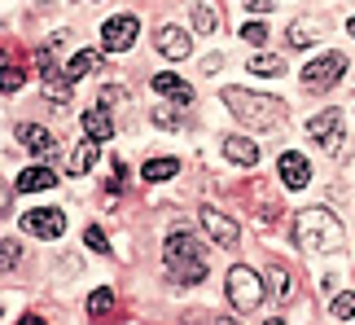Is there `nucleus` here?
<instances>
[{"instance_id": "obj_1", "label": "nucleus", "mask_w": 355, "mask_h": 325, "mask_svg": "<svg viewBox=\"0 0 355 325\" xmlns=\"http://www.w3.org/2000/svg\"><path fill=\"white\" fill-rule=\"evenodd\" d=\"M294 238H298V247L311 251V255H334V251H343V224H338V215H329L324 207H311V211H298V220H294Z\"/></svg>"}, {"instance_id": "obj_2", "label": "nucleus", "mask_w": 355, "mask_h": 325, "mask_svg": "<svg viewBox=\"0 0 355 325\" xmlns=\"http://www.w3.org/2000/svg\"><path fill=\"white\" fill-rule=\"evenodd\" d=\"M224 106L241 119L245 128H259V132L277 128L285 119V106L277 97H259V92H245V88H224Z\"/></svg>"}, {"instance_id": "obj_3", "label": "nucleus", "mask_w": 355, "mask_h": 325, "mask_svg": "<svg viewBox=\"0 0 355 325\" xmlns=\"http://www.w3.org/2000/svg\"><path fill=\"white\" fill-rule=\"evenodd\" d=\"M167 273L175 277V286H198L202 277H207V260H202V247L193 233H171L167 238Z\"/></svg>"}, {"instance_id": "obj_4", "label": "nucleus", "mask_w": 355, "mask_h": 325, "mask_svg": "<svg viewBox=\"0 0 355 325\" xmlns=\"http://www.w3.org/2000/svg\"><path fill=\"white\" fill-rule=\"evenodd\" d=\"M224 290H228V303L237 308V312H259V303H263V277L254 273V268H228V281H224Z\"/></svg>"}, {"instance_id": "obj_5", "label": "nucleus", "mask_w": 355, "mask_h": 325, "mask_svg": "<svg viewBox=\"0 0 355 325\" xmlns=\"http://www.w3.org/2000/svg\"><path fill=\"white\" fill-rule=\"evenodd\" d=\"M343 71H347V58H343V53H324V58H316V62L303 66V88L307 92H329L338 79H343Z\"/></svg>"}, {"instance_id": "obj_6", "label": "nucleus", "mask_w": 355, "mask_h": 325, "mask_svg": "<svg viewBox=\"0 0 355 325\" xmlns=\"http://www.w3.org/2000/svg\"><path fill=\"white\" fill-rule=\"evenodd\" d=\"M136 31H141L136 13H114V18L101 26V49L105 53H128L136 44Z\"/></svg>"}, {"instance_id": "obj_7", "label": "nucleus", "mask_w": 355, "mask_h": 325, "mask_svg": "<svg viewBox=\"0 0 355 325\" xmlns=\"http://www.w3.org/2000/svg\"><path fill=\"white\" fill-rule=\"evenodd\" d=\"M198 215H202V228H207V233L215 238V247H224V251H233V247H237L241 228H237L233 215H224L220 207H202Z\"/></svg>"}, {"instance_id": "obj_8", "label": "nucleus", "mask_w": 355, "mask_h": 325, "mask_svg": "<svg viewBox=\"0 0 355 325\" xmlns=\"http://www.w3.org/2000/svg\"><path fill=\"white\" fill-rule=\"evenodd\" d=\"M307 137L320 141L329 154H338V145H343V115H338V110H320L316 119H307Z\"/></svg>"}, {"instance_id": "obj_9", "label": "nucleus", "mask_w": 355, "mask_h": 325, "mask_svg": "<svg viewBox=\"0 0 355 325\" xmlns=\"http://www.w3.org/2000/svg\"><path fill=\"white\" fill-rule=\"evenodd\" d=\"M22 228L35 233V238H62L66 233V215L58 207H35V211L22 215Z\"/></svg>"}, {"instance_id": "obj_10", "label": "nucleus", "mask_w": 355, "mask_h": 325, "mask_svg": "<svg viewBox=\"0 0 355 325\" xmlns=\"http://www.w3.org/2000/svg\"><path fill=\"white\" fill-rule=\"evenodd\" d=\"M277 176H281L285 189H303V185H311V162L298 154V150H290V154H281Z\"/></svg>"}, {"instance_id": "obj_11", "label": "nucleus", "mask_w": 355, "mask_h": 325, "mask_svg": "<svg viewBox=\"0 0 355 325\" xmlns=\"http://www.w3.org/2000/svg\"><path fill=\"white\" fill-rule=\"evenodd\" d=\"M154 40H158V53L171 58V62H184L189 53H193V44H189V35L180 31V26H158Z\"/></svg>"}, {"instance_id": "obj_12", "label": "nucleus", "mask_w": 355, "mask_h": 325, "mask_svg": "<svg viewBox=\"0 0 355 325\" xmlns=\"http://www.w3.org/2000/svg\"><path fill=\"white\" fill-rule=\"evenodd\" d=\"M149 84H154L158 97H171L175 106H193V88H189L180 75H154Z\"/></svg>"}, {"instance_id": "obj_13", "label": "nucleus", "mask_w": 355, "mask_h": 325, "mask_svg": "<svg viewBox=\"0 0 355 325\" xmlns=\"http://www.w3.org/2000/svg\"><path fill=\"white\" fill-rule=\"evenodd\" d=\"M18 141L31 150L35 158H49L53 150H58V141H53V132H44V128H35V124H22L18 128Z\"/></svg>"}, {"instance_id": "obj_14", "label": "nucleus", "mask_w": 355, "mask_h": 325, "mask_svg": "<svg viewBox=\"0 0 355 325\" xmlns=\"http://www.w3.org/2000/svg\"><path fill=\"white\" fill-rule=\"evenodd\" d=\"M224 154H228V162H237V167H254V162H259V145L250 137H228Z\"/></svg>"}, {"instance_id": "obj_15", "label": "nucleus", "mask_w": 355, "mask_h": 325, "mask_svg": "<svg viewBox=\"0 0 355 325\" xmlns=\"http://www.w3.org/2000/svg\"><path fill=\"white\" fill-rule=\"evenodd\" d=\"M22 189V194H40V189H53L58 185V172H49V167H26V172H18V181H13Z\"/></svg>"}, {"instance_id": "obj_16", "label": "nucleus", "mask_w": 355, "mask_h": 325, "mask_svg": "<svg viewBox=\"0 0 355 325\" xmlns=\"http://www.w3.org/2000/svg\"><path fill=\"white\" fill-rule=\"evenodd\" d=\"M84 132L92 141H110L114 137V119L105 115V106H92V110L84 115Z\"/></svg>"}, {"instance_id": "obj_17", "label": "nucleus", "mask_w": 355, "mask_h": 325, "mask_svg": "<svg viewBox=\"0 0 355 325\" xmlns=\"http://www.w3.org/2000/svg\"><path fill=\"white\" fill-rule=\"evenodd\" d=\"M97 145H101V141H92V137H88V145H75V154H71V162H66V172H71V176H88L92 167H97V154H101Z\"/></svg>"}, {"instance_id": "obj_18", "label": "nucleus", "mask_w": 355, "mask_h": 325, "mask_svg": "<svg viewBox=\"0 0 355 325\" xmlns=\"http://www.w3.org/2000/svg\"><path fill=\"white\" fill-rule=\"evenodd\" d=\"M268 281H272V294H277V303H294V277L285 264H268Z\"/></svg>"}, {"instance_id": "obj_19", "label": "nucleus", "mask_w": 355, "mask_h": 325, "mask_svg": "<svg viewBox=\"0 0 355 325\" xmlns=\"http://www.w3.org/2000/svg\"><path fill=\"white\" fill-rule=\"evenodd\" d=\"M189 18H193V26H198V35H211L215 26H220V13H215L207 0H198V5H189Z\"/></svg>"}, {"instance_id": "obj_20", "label": "nucleus", "mask_w": 355, "mask_h": 325, "mask_svg": "<svg viewBox=\"0 0 355 325\" xmlns=\"http://www.w3.org/2000/svg\"><path fill=\"white\" fill-rule=\"evenodd\" d=\"M316 35H320V22H316V18L290 26V44H294V49H311V44H316Z\"/></svg>"}, {"instance_id": "obj_21", "label": "nucleus", "mask_w": 355, "mask_h": 325, "mask_svg": "<svg viewBox=\"0 0 355 325\" xmlns=\"http://www.w3.org/2000/svg\"><path fill=\"white\" fill-rule=\"evenodd\" d=\"M92 71H101V53H97V49H84V53L71 62V71H66V75H71V79H84V75H92Z\"/></svg>"}, {"instance_id": "obj_22", "label": "nucleus", "mask_w": 355, "mask_h": 325, "mask_svg": "<svg viewBox=\"0 0 355 325\" xmlns=\"http://www.w3.org/2000/svg\"><path fill=\"white\" fill-rule=\"evenodd\" d=\"M175 172H180V162H175V158H149L145 162V181H154V185L158 181H171Z\"/></svg>"}, {"instance_id": "obj_23", "label": "nucleus", "mask_w": 355, "mask_h": 325, "mask_svg": "<svg viewBox=\"0 0 355 325\" xmlns=\"http://www.w3.org/2000/svg\"><path fill=\"white\" fill-rule=\"evenodd\" d=\"M88 312H92V317H110V312H114V290H110V286L92 290V294H88Z\"/></svg>"}, {"instance_id": "obj_24", "label": "nucleus", "mask_w": 355, "mask_h": 325, "mask_svg": "<svg viewBox=\"0 0 355 325\" xmlns=\"http://www.w3.org/2000/svg\"><path fill=\"white\" fill-rule=\"evenodd\" d=\"M250 71L254 75H281L285 62L277 58V53H254V58H250Z\"/></svg>"}, {"instance_id": "obj_25", "label": "nucleus", "mask_w": 355, "mask_h": 325, "mask_svg": "<svg viewBox=\"0 0 355 325\" xmlns=\"http://www.w3.org/2000/svg\"><path fill=\"white\" fill-rule=\"evenodd\" d=\"M84 247H88V251H97V255H110V242H105V233H101L97 224H88V228H84Z\"/></svg>"}, {"instance_id": "obj_26", "label": "nucleus", "mask_w": 355, "mask_h": 325, "mask_svg": "<svg viewBox=\"0 0 355 325\" xmlns=\"http://www.w3.org/2000/svg\"><path fill=\"white\" fill-rule=\"evenodd\" d=\"M329 312H334L338 321H351V317H355V294H338V299L329 303Z\"/></svg>"}, {"instance_id": "obj_27", "label": "nucleus", "mask_w": 355, "mask_h": 325, "mask_svg": "<svg viewBox=\"0 0 355 325\" xmlns=\"http://www.w3.org/2000/svg\"><path fill=\"white\" fill-rule=\"evenodd\" d=\"M241 40H250V44H268V26L263 22H245L241 26Z\"/></svg>"}, {"instance_id": "obj_28", "label": "nucleus", "mask_w": 355, "mask_h": 325, "mask_svg": "<svg viewBox=\"0 0 355 325\" xmlns=\"http://www.w3.org/2000/svg\"><path fill=\"white\" fill-rule=\"evenodd\" d=\"M18 84H22V71L18 66H5V92H18Z\"/></svg>"}, {"instance_id": "obj_29", "label": "nucleus", "mask_w": 355, "mask_h": 325, "mask_svg": "<svg viewBox=\"0 0 355 325\" xmlns=\"http://www.w3.org/2000/svg\"><path fill=\"white\" fill-rule=\"evenodd\" d=\"M154 124L158 128H180V119H175L171 110H154Z\"/></svg>"}, {"instance_id": "obj_30", "label": "nucleus", "mask_w": 355, "mask_h": 325, "mask_svg": "<svg viewBox=\"0 0 355 325\" xmlns=\"http://www.w3.org/2000/svg\"><path fill=\"white\" fill-rule=\"evenodd\" d=\"M18 264V242H5V268Z\"/></svg>"}, {"instance_id": "obj_31", "label": "nucleus", "mask_w": 355, "mask_h": 325, "mask_svg": "<svg viewBox=\"0 0 355 325\" xmlns=\"http://www.w3.org/2000/svg\"><path fill=\"white\" fill-rule=\"evenodd\" d=\"M245 9H250V13H268L272 0H245Z\"/></svg>"}, {"instance_id": "obj_32", "label": "nucleus", "mask_w": 355, "mask_h": 325, "mask_svg": "<svg viewBox=\"0 0 355 325\" xmlns=\"http://www.w3.org/2000/svg\"><path fill=\"white\" fill-rule=\"evenodd\" d=\"M347 31H351V35H355V18H351V22H347Z\"/></svg>"}]
</instances>
